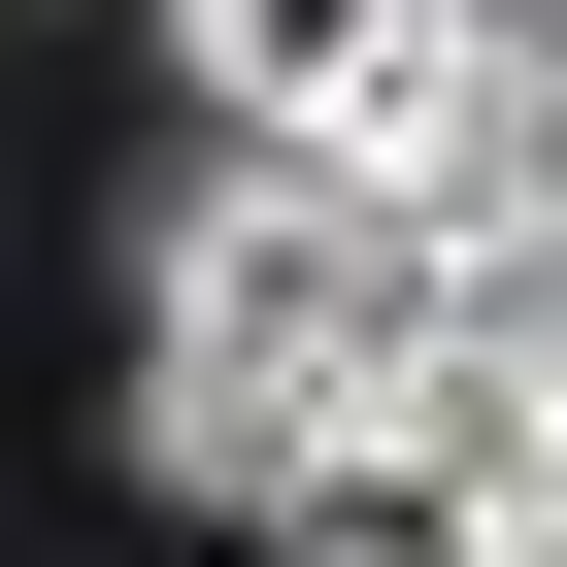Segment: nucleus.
<instances>
[{"label":"nucleus","instance_id":"2","mask_svg":"<svg viewBox=\"0 0 567 567\" xmlns=\"http://www.w3.org/2000/svg\"><path fill=\"white\" fill-rule=\"evenodd\" d=\"M467 34L501 0H167V68H200L234 167H434L467 134Z\"/></svg>","mask_w":567,"mask_h":567},{"label":"nucleus","instance_id":"4","mask_svg":"<svg viewBox=\"0 0 567 567\" xmlns=\"http://www.w3.org/2000/svg\"><path fill=\"white\" fill-rule=\"evenodd\" d=\"M267 534H301V567H501L434 434H334V467H301V501H267Z\"/></svg>","mask_w":567,"mask_h":567},{"label":"nucleus","instance_id":"1","mask_svg":"<svg viewBox=\"0 0 567 567\" xmlns=\"http://www.w3.org/2000/svg\"><path fill=\"white\" fill-rule=\"evenodd\" d=\"M434 200L401 167H234L200 134V200H167V368H267V401H334V434H401L434 401Z\"/></svg>","mask_w":567,"mask_h":567},{"label":"nucleus","instance_id":"3","mask_svg":"<svg viewBox=\"0 0 567 567\" xmlns=\"http://www.w3.org/2000/svg\"><path fill=\"white\" fill-rule=\"evenodd\" d=\"M401 434L467 467V534H501V567H567V368H534V334H434V401H401Z\"/></svg>","mask_w":567,"mask_h":567}]
</instances>
